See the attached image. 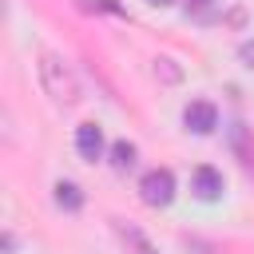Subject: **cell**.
<instances>
[{"mask_svg": "<svg viewBox=\"0 0 254 254\" xmlns=\"http://www.w3.org/2000/svg\"><path fill=\"white\" fill-rule=\"evenodd\" d=\"M206 4L210 0H190V12H206Z\"/></svg>", "mask_w": 254, "mask_h": 254, "instance_id": "obj_12", "label": "cell"}, {"mask_svg": "<svg viewBox=\"0 0 254 254\" xmlns=\"http://www.w3.org/2000/svg\"><path fill=\"white\" fill-rule=\"evenodd\" d=\"M111 163H115V171H131V167H135V147H131L127 139L111 143Z\"/></svg>", "mask_w": 254, "mask_h": 254, "instance_id": "obj_8", "label": "cell"}, {"mask_svg": "<svg viewBox=\"0 0 254 254\" xmlns=\"http://www.w3.org/2000/svg\"><path fill=\"white\" fill-rule=\"evenodd\" d=\"M75 151H79L87 163H95V159L103 155V131H99V123H79V127H75Z\"/></svg>", "mask_w": 254, "mask_h": 254, "instance_id": "obj_5", "label": "cell"}, {"mask_svg": "<svg viewBox=\"0 0 254 254\" xmlns=\"http://www.w3.org/2000/svg\"><path fill=\"white\" fill-rule=\"evenodd\" d=\"M183 123H187V131H194V135H210V131L218 127V111H214V103H206V99H190V103L183 107Z\"/></svg>", "mask_w": 254, "mask_h": 254, "instance_id": "obj_3", "label": "cell"}, {"mask_svg": "<svg viewBox=\"0 0 254 254\" xmlns=\"http://www.w3.org/2000/svg\"><path fill=\"white\" fill-rule=\"evenodd\" d=\"M115 234L123 238V246H127V254H159L155 246H151V238L135 226V222H123V218H115Z\"/></svg>", "mask_w": 254, "mask_h": 254, "instance_id": "obj_6", "label": "cell"}, {"mask_svg": "<svg viewBox=\"0 0 254 254\" xmlns=\"http://www.w3.org/2000/svg\"><path fill=\"white\" fill-rule=\"evenodd\" d=\"M238 60H242L246 67H254V40H242V44H238Z\"/></svg>", "mask_w": 254, "mask_h": 254, "instance_id": "obj_9", "label": "cell"}, {"mask_svg": "<svg viewBox=\"0 0 254 254\" xmlns=\"http://www.w3.org/2000/svg\"><path fill=\"white\" fill-rule=\"evenodd\" d=\"M40 83H44V91H48L56 103H64V107H75V103L83 99V87H79L71 64H67L60 52H40Z\"/></svg>", "mask_w": 254, "mask_h": 254, "instance_id": "obj_1", "label": "cell"}, {"mask_svg": "<svg viewBox=\"0 0 254 254\" xmlns=\"http://www.w3.org/2000/svg\"><path fill=\"white\" fill-rule=\"evenodd\" d=\"M87 8H103V12H123V8H119V4H115V0H91V4H87Z\"/></svg>", "mask_w": 254, "mask_h": 254, "instance_id": "obj_10", "label": "cell"}, {"mask_svg": "<svg viewBox=\"0 0 254 254\" xmlns=\"http://www.w3.org/2000/svg\"><path fill=\"white\" fill-rule=\"evenodd\" d=\"M147 4H155V8H167V4H171V0H147Z\"/></svg>", "mask_w": 254, "mask_h": 254, "instance_id": "obj_13", "label": "cell"}, {"mask_svg": "<svg viewBox=\"0 0 254 254\" xmlns=\"http://www.w3.org/2000/svg\"><path fill=\"white\" fill-rule=\"evenodd\" d=\"M139 198H143L147 206H167V202L175 198V175H171L167 167L147 171V175L139 179Z\"/></svg>", "mask_w": 254, "mask_h": 254, "instance_id": "obj_2", "label": "cell"}, {"mask_svg": "<svg viewBox=\"0 0 254 254\" xmlns=\"http://www.w3.org/2000/svg\"><path fill=\"white\" fill-rule=\"evenodd\" d=\"M190 190H194V198L214 202V198H222V175H218L214 167H194V175H190Z\"/></svg>", "mask_w": 254, "mask_h": 254, "instance_id": "obj_4", "label": "cell"}, {"mask_svg": "<svg viewBox=\"0 0 254 254\" xmlns=\"http://www.w3.org/2000/svg\"><path fill=\"white\" fill-rule=\"evenodd\" d=\"M16 250V238H12V230H4V254H12Z\"/></svg>", "mask_w": 254, "mask_h": 254, "instance_id": "obj_11", "label": "cell"}, {"mask_svg": "<svg viewBox=\"0 0 254 254\" xmlns=\"http://www.w3.org/2000/svg\"><path fill=\"white\" fill-rule=\"evenodd\" d=\"M56 206H60V210H79V206H83V190H79L75 183L60 179V183H56Z\"/></svg>", "mask_w": 254, "mask_h": 254, "instance_id": "obj_7", "label": "cell"}]
</instances>
